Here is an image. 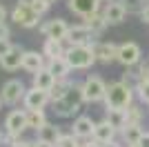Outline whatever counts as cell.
I'll list each match as a JSON object with an SVG mask.
<instances>
[{
    "instance_id": "4316f807",
    "label": "cell",
    "mask_w": 149,
    "mask_h": 147,
    "mask_svg": "<svg viewBox=\"0 0 149 147\" xmlns=\"http://www.w3.org/2000/svg\"><path fill=\"white\" fill-rule=\"evenodd\" d=\"M71 87H74V83H71L69 78H60V80H56V85L51 87V92H49V98H51V100H60V98L65 96V94H67Z\"/></svg>"
},
{
    "instance_id": "8992f818",
    "label": "cell",
    "mask_w": 149,
    "mask_h": 147,
    "mask_svg": "<svg viewBox=\"0 0 149 147\" xmlns=\"http://www.w3.org/2000/svg\"><path fill=\"white\" fill-rule=\"evenodd\" d=\"M82 94H85V103H102L107 94V83L100 76H87L82 83Z\"/></svg>"
},
{
    "instance_id": "d6986e66",
    "label": "cell",
    "mask_w": 149,
    "mask_h": 147,
    "mask_svg": "<svg viewBox=\"0 0 149 147\" xmlns=\"http://www.w3.org/2000/svg\"><path fill=\"white\" fill-rule=\"evenodd\" d=\"M116 129L109 125V123L102 118V120H98L96 123V127H93V141H98V143H102V145H107V143H111V141H116Z\"/></svg>"
},
{
    "instance_id": "7402d4cb",
    "label": "cell",
    "mask_w": 149,
    "mask_h": 147,
    "mask_svg": "<svg viewBox=\"0 0 149 147\" xmlns=\"http://www.w3.org/2000/svg\"><path fill=\"white\" fill-rule=\"evenodd\" d=\"M105 120L111 125L116 132H123L125 127H127V109H107V116Z\"/></svg>"
},
{
    "instance_id": "2e32d148",
    "label": "cell",
    "mask_w": 149,
    "mask_h": 147,
    "mask_svg": "<svg viewBox=\"0 0 149 147\" xmlns=\"http://www.w3.org/2000/svg\"><path fill=\"white\" fill-rule=\"evenodd\" d=\"M22 56H25V49L20 47V45H13L9 49V54L0 60V67L5 69V71H16V69L22 67Z\"/></svg>"
},
{
    "instance_id": "d6a6232c",
    "label": "cell",
    "mask_w": 149,
    "mask_h": 147,
    "mask_svg": "<svg viewBox=\"0 0 149 147\" xmlns=\"http://www.w3.org/2000/svg\"><path fill=\"white\" fill-rule=\"evenodd\" d=\"M136 76H138V83H145V80H149V62H138L136 65Z\"/></svg>"
},
{
    "instance_id": "ee69618b",
    "label": "cell",
    "mask_w": 149,
    "mask_h": 147,
    "mask_svg": "<svg viewBox=\"0 0 149 147\" xmlns=\"http://www.w3.org/2000/svg\"><path fill=\"white\" fill-rule=\"evenodd\" d=\"M0 107H2V98H0Z\"/></svg>"
},
{
    "instance_id": "f1b7e54d",
    "label": "cell",
    "mask_w": 149,
    "mask_h": 147,
    "mask_svg": "<svg viewBox=\"0 0 149 147\" xmlns=\"http://www.w3.org/2000/svg\"><path fill=\"white\" fill-rule=\"evenodd\" d=\"M29 5H31V9H33L40 18H42L45 13L51 9V0H29Z\"/></svg>"
},
{
    "instance_id": "52a82bcc",
    "label": "cell",
    "mask_w": 149,
    "mask_h": 147,
    "mask_svg": "<svg viewBox=\"0 0 149 147\" xmlns=\"http://www.w3.org/2000/svg\"><path fill=\"white\" fill-rule=\"evenodd\" d=\"M25 92H27L25 83L18 80V78H11V80H7L5 85H2L0 98H2L5 105H16V103H20V100L25 98Z\"/></svg>"
},
{
    "instance_id": "5bb4252c",
    "label": "cell",
    "mask_w": 149,
    "mask_h": 147,
    "mask_svg": "<svg viewBox=\"0 0 149 147\" xmlns=\"http://www.w3.org/2000/svg\"><path fill=\"white\" fill-rule=\"evenodd\" d=\"M100 2L102 0H67L69 11H74L76 16H91V13L100 11Z\"/></svg>"
},
{
    "instance_id": "ba28073f",
    "label": "cell",
    "mask_w": 149,
    "mask_h": 147,
    "mask_svg": "<svg viewBox=\"0 0 149 147\" xmlns=\"http://www.w3.org/2000/svg\"><path fill=\"white\" fill-rule=\"evenodd\" d=\"M27 129V111L25 109H13L5 118V132L9 136H22Z\"/></svg>"
},
{
    "instance_id": "44dd1931",
    "label": "cell",
    "mask_w": 149,
    "mask_h": 147,
    "mask_svg": "<svg viewBox=\"0 0 149 147\" xmlns=\"http://www.w3.org/2000/svg\"><path fill=\"white\" fill-rule=\"evenodd\" d=\"M54 85H56V76H54L47 67L40 69L38 74H33V85L31 87H38V89H42V92H51Z\"/></svg>"
},
{
    "instance_id": "b9f144b4",
    "label": "cell",
    "mask_w": 149,
    "mask_h": 147,
    "mask_svg": "<svg viewBox=\"0 0 149 147\" xmlns=\"http://www.w3.org/2000/svg\"><path fill=\"white\" fill-rule=\"evenodd\" d=\"M2 141H5V136H2V132H0V143H2Z\"/></svg>"
},
{
    "instance_id": "8fae6325",
    "label": "cell",
    "mask_w": 149,
    "mask_h": 147,
    "mask_svg": "<svg viewBox=\"0 0 149 147\" xmlns=\"http://www.w3.org/2000/svg\"><path fill=\"white\" fill-rule=\"evenodd\" d=\"M96 34L89 29L87 24H74L69 27V34H67V45H91Z\"/></svg>"
},
{
    "instance_id": "1f68e13d",
    "label": "cell",
    "mask_w": 149,
    "mask_h": 147,
    "mask_svg": "<svg viewBox=\"0 0 149 147\" xmlns=\"http://www.w3.org/2000/svg\"><path fill=\"white\" fill-rule=\"evenodd\" d=\"M134 92L138 94V98H140L145 105H149V80H145V83H138V85L134 87Z\"/></svg>"
},
{
    "instance_id": "6da1fadb",
    "label": "cell",
    "mask_w": 149,
    "mask_h": 147,
    "mask_svg": "<svg viewBox=\"0 0 149 147\" xmlns=\"http://www.w3.org/2000/svg\"><path fill=\"white\" fill-rule=\"evenodd\" d=\"M82 105H85L82 85H76V83H74V87H71L60 100H51V107H54V111H56V116H60V118L76 116V114L82 109Z\"/></svg>"
},
{
    "instance_id": "ffe728a7",
    "label": "cell",
    "mask_w": 149,
    "mask_h": 147,
    "mask_svg": "<svg viewBox=\"0 0 149 147\" xmlns=\"http://www.w3.org/2000/svg\"><path fill=\"white\" fill-rule=\"evenodd\" d=\"M60 136H62V129L58 127L56 123H47L42 129H38V141H45V143H49V145H54V147L60 141Z\"/></svg>"
},
{
    "instance_id": "e575fe53",
    "label": "cell",
    "mask_w": 149,
    "mask_h": 147,
    "mask_svg": "<svg viewBox=\"0 0 149 147\" xmlns=\"http://www.w3.org/2000/svg\"><path fill=\"white\" fill-rule=\"evenodd\" d=\"M138 16H140V20H143L145 24H149V2L145 5V9H143L140 13H138Z\"/></svg>"
},
{
    "instance_id": "9c48e42d",
    "label": "cell",
    "mask_w": 149,
    "mask_h": 147,
    "mask_svg": "<svg viewBox=\"0 0 149 147\" xmlns=\"http://www.w3.org/2000/svg\"><path fill=\"white\" fill-rule=\"evenodd\" d=\"M40 34L45 38H54V40H67L69 24H67V20H62V18H51L40 27Z\"/></svg>"
},
{
    "instance_id": "30bf717a",
    "label": "cell",
    "mask_w": 149,
    "mask_h": 147,
    "mask_svg": "<svg viewBox=\"0 0 149 147\" xmlns=\"http://www.w3.org/2000/svg\"><path fill=\"white\" fill-rule=\"evenodd\" d=\"M49 103H51L49 92H42V89H38V87L27 89V92H25V98H22L25 109H45Z\"/></svg>"
},
{
    "instance_id": "f35d334b",
    "label": "cell",
    "mask_w": 149,
    "mask_h": 147,
    "mask_svg": "<svg viewBox=\"0 0 149 147\" xmlns=\"http://www.w3.org/2000/svg\"><path fill=\"white\" fill-rule=\"evenodd\" d=\"M5 18H7V9H5V5H0V24L5 22Z\"/></svg>"
},
{
    "instance_id": "cb8c5ba5",
    "label": "cell",
    "mask_w": 149,
    "mask_h": 147,
    "mask_svg": "<svg viewBox=\"0 0 149 147\" xmlns=\"http://www.w3.org/2000/svg\"><path fill=\"white\" fill-rule=\"evenodd\" d=\"M27 111V129H42L45 125H47V114H45V109H25Z\"/></svg>"
},
{
    "instance_id": "ab89813d",
    "label": "cell",
    "mask_w": 149,
    "mask_h": 147,
    "mask_svg": "<svg viewBox=\"0 0 149 147\" xmlns=\"http://www.w3.org/2000/svg\"><path fill=\"white\" fill-rule=\"evenodd\" d=\"M33 147H54V145H49V143H45V141H36Z\"/></svg>"
},
{
    "instance_id": "8d00e7d4",
    "label": "cell",
    "mask_w": 149,
    "mask_h": 147,
    "mask_svg": "<svg viewBox=\"0 0 149 147\" xmlns=\"http://www.w3.org/2000/svg\"><path fill=\"white\" fill-rule=\"evenodd\" d=\"M80 147H105V145H102V143H98V141H93V138H91V141H87V143H82Z\"/></svg>"
},
{
    "instance_id": "5b68a950",
    "label": "cell",
    "mask_w": 149,
    "mask_h": 147,
    "mask_svg": "<svg viewBox=\"0 0 149 147\" xmlns=\"http://www.w3.org/2000/svg\"><path fill=\"white\" fill-rule=\"evenodd\" d=\"M143 60V49L140 45L134 43V40H127V43L118 45V56H116V62H120L123 67H136L138 62Z\"/></svg>"
},
{
    "instance_id": "f6af8a7d",
    "label": "cell",
    "mask_w": 149,
    "mask_h": 147,
    "mask_svg": "<svg viewBox=\"0 0 149 147\" xmlns=\"http://www.w3.org/2000/svg\"><path fill=\"white\" fill-rule=\"evenodd\" d=\"M51 2H54V0H51Z\"/></svg>"
},
{
    "instance_id": "83f0119b",
    "label": "cell",
    "mask_w": 149,
    "mask_h": 147,
    "mask_svg": "<svg viewBox=\"0 0 149 147\" xmlns=\"http://www.w3.org/2000/svg\"><path fill=\"white\" fill-rule=\"evenodd\" d=\"M145 120V111L140 109V105L131 103L127 107V125H143Z\"/></svg>"
},
{
    "instance_id": "7c38bea8",
    "label": "cell",
    "mask_w": 149,
    "mask_h": 147,
    "mask_svg": "<svg viewBox=\"0 0 149 147\" xmlns=\"http://www.w3.org/2000/svg\"><path fill=\"white\" fill-rule=\"evenodd\" d=\"M91 49H93V56H96V62H105V65L113 62L116 56H118V45L109 43V40H107V43H96V40H93Z\"/></svg>"
},
{
    "instance_id": "e0dca14e",
    "label": "cell",
    "mask_w": 149,
    "mask_h": 147,
    "mask_svg": "<svg viewBox=\"0 0 149 147\" xmlns=\"http://www.w3.org/2000/svg\"><path fill=\"white\" fill-rule=\"evenodd\" d=\"M93 127H96V123L91 120V116H78L71 125V134L76 138H91Z\"/></svg>"
},
{
    "instance_id": "277c9868",
    "label": "cell",
    "mask_w": 149,
    "mask_h": 147,
    "mask_svg": "<svg viewBox=\"0 0 149 147\" xmlns=\"http://www.w3.org/2000/svg\"><path fill=\"white\" fill-rule=\"evenodd\" d=\"M11 20L16 24H20V27H25V29H33L40 22V16L31 9L29 0H18L16 7H13V11H11Z\"/></svg>"
},
{
    "instance_id": "484cf974",
    "label": "cell",
    "mask_w": 149,
    "mask_h": 147,
    "mask_svg": "<svg viewBox=\"0 0 149 147\" xmlns=\"http://www.w3.org/2000/svg\"><path fill=\"white\" fill-rule=\"evenodd\" d=\"M82 20H85L82 24H87V27L96 34V36H98V34H102V31L109 27V24H107V20H105V16H102V11H96V13H91V16H85Z\"/></svg>"
},
{
    "instance_id": "3957f363",
    "label": "cell",
    "mask_w": 149,
    "mask_h": 147,
    "mask_svg": "<svg viewBox=\"0 0 149 147\" xmlns=\"http://www.w3.org/2000/svg\"><path fill=\"white\" fill-rule=\"evenodd\" d=\"M65 60L69 62V67L78 71V69H89L96 62L91 45H69L65 51Z\"/></svg>"
},
{
    "instance_id": "60d3db41",
    "label": "cell",
    "mask_w": 149,
    "mask_h": 147,
    "mask_svg": "<svg viewBox=\"0 0 149 147\" xmlns=\"http://www.w3.org/2000/svg\"><path fill=\"white\" fill-rule=\"evenodd\" d=\"M105 147H125V145H120V143L118 141H111V143H107V145Z\"/></svg>"
},
{
    "instance_id": "836d02e7",
    "label": "cell",
    "mask_w": 149,
    "mask_h": 147,
    "mask_svg": "<svg viewBox=\"0 0 149 147\" xmlns=\"http://www.w3.org/2000/svg\"><path fill=\"white\" fill-rule=\"evenodd\" d=\"M11 47H13V43L9 40V38H0V60L9 54V49H11Z\"/></svg>"
},
{
    "instance_id": "4dcf8cb0",
    "label": "cell",
    "mask_w": 149,
    "mask_h": 147,
    "mask_svg": "<svg viewBox=\"0 0 149 147\" xmlns=\"http://www.w3.org/2000/svg\"><path fill=\"white\" fill-rule=\"evenodd\" d=\"M56 147H80V138H76L74 134H62Z\"/></svg>"
},
{
    "instance_id": "d590c367",
    "label": "cell",
    "mask_w": 149,
    "mask_h": 147,
    "mask_svg": "<svg viewBox=\"0 0 149 147\" xmlns=\"http://www.w3.org/2000/svg\"><path fill=\"white\" fill-rule=\"evenodd\" d=\"M0 38H11V31H9V27H7V22L0 24Z\"/></svg>"
},
{
    "instance_id": "ac0fdd59",
    "label": "cell",
    "mask_w": 149,
    "mask_h": 147,
    "mask_svg": "<svg viewBox=\"0 0 149 147\" xmlns=\"http://www.w3.org/2000/svg\"><path fill=\"white\" fill-rule=\"evenodd\" d=\"M69 45L65 40H54V38H45L42 43V54L47 60H54V58H62L65 51H67Z\"/></svg>"
},
{
    "instance_id": "4fadbf2b",
    "label": "cell",
    "mask_w": 149,
    "mask_h": 147,
    "mask_svg": "<svg viewBox=\"0 0 149 147\" xmlns=\"http://www.w3.org/2000/svg\"><path fill=\"white\" fill-rule=\"evenodd\" d=\"M102 16H105L107 24H120L127 18V9H125V5L120 0H109L107 7L102 9Z\"/></svg>"
},
{
    "instance_id": "7a4b0ae2",
    "label": "cell",
    "mask_w": 149,
    "mask_h": 147,
    "mask_svg": "<svg viewBox=\"0 0 149 147\" xmlns=\"http://www.w3.org/2000/svg\"><path fill=\"white\" fill-rule=\"evenodd\" d=\"M134 87H129L123 80H116V83H109L107 85V94H105V107L107 109H127L131 103H134Z\"/></svg>"
},
{
    "instance_id": "9a60e30c",
    "label": "cell",
    "mask_w": 149,
    "mask_h": 147,
    "mask_svg": "<svg viewBox=\"0 0 149 147\" xmlns=\"http://www.w3.org/2000/svg\"><path fill=\"white\" fill-rule=\"evenodd\" d=\"M45 67H47V58H45L42 51H25V56H22V69L25 71H29L33 76Z\"/></svg>"
},
{
    "instance_id": "7bdbcfd3",
    "label": "cell",
    "mask_w": 149,
    "mask_h": 147,
    "mask_svg": "<svg viewBox=\"0 0 149 147\" xmlns=\"http://www.w3.org/2000/svg\"><path fill=\"white\" fill-rule=\"evenodd\" d=\"M125 147H140V145H125Z\"/></svg>"
},
{
    "instance_id": "d4e9b609",
    "label": "cell",
    "mask_w": 149,
    "mask_h": 147,
    "mask_svg": "<svg viewBox=\"0 0 149 147\" xmlns=\"http://www.w3.org/2000/svg\"><path fill=\"white\" fill-rule=\"evenodd\" d=\"M143 134H145L143 125H127V127L120 132L125 145H138V143H140V138H143Z\"/></svg>"
},
{
    "instance_id": "f546056e",
    "label": "cell",
    "mask_w": 149,
    "mask_h": 147,
    "mask_svg": "<svg viewBox=\"0 0 149 147\" xmlns=\"http://www.w3.org/2000/svg\"><path fill=\"white\" fill-rule=\"evenodd\" d=\"M120 2L125 5L127 13H140V11L145 9V5H147L145 0H120Z\"/></svg>"
},
{
    "instance_id": "74e56055",
    "label": "cell",
    "mask_w": 149,
    "mask_h": 147,
    "mask_svg": "<svg viewBox=\"0 0 149 147\" xmlns=\"http://www.w3.org/2000/svg\"><path fill=\"white\" fill-rule=\"evenodd\" d=\"M140 147H149V132H145L143 138H140V143H138Z\"/></svg>"
},
{
    "instance_id": "603a6c76",
    "label": "cell",
    "mask_w": 149,
    "mask_h": 147,
    "mask_svg": "<svg viewBox=\"0 0 149 147\" xmlns=\"http://www.w3.org/2000/svg\"><path fill=\"white\" fill-rule=\"evenodd\" d=\"M47 69H49V71L56 76V80L69 78V71H71L69 62L65 60V56H62V58H54V60H47Z\"/></svg>"
}]
</instances>
